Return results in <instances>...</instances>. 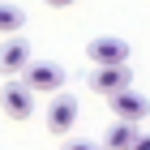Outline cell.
I'll return each mask as SVG.
<instances>
[{
  "mask_svg": "<svg viewBox=\"0 0 150 150\" xmlns=\"http://www.w3.org/2000/svg\"><path fill=\"white\" fill-rule=\"evenodd\" d=\"M22 81H26L35 94H56L60 86H64V69L52 64V60H39V64L30 60V64L22 69Z\"/></svg>",
  "mask_w": 150,
  "mask_h": 150,
  "instance_id": "obj_1",
  "label": "cell"
},
{
  "mask_svg": "<svg viewBox=\"0 0 150 150\" xmlns=\"http://www.w3.org/2000/svg\"><path fill=\"white\" fill-rule=\"evenodd\" d=\"M0 107L9 120H30L35 116V90L26 86V81H9L4 90H0Z\"/></svg>",
  "mask_w": 150,
  "mask_h": 150,
  "instance_id": "obj_2",
  "label": "cell"
},
{
  "mask_svg": "<svg viewBox=\"0 0 150 150\" xmlns=\"http://www.w3.org/2000/svg\"><path fill=\"white\" fill-rule=\"evenodd\" d=\"M129 81H133V69L129 64H94L90 69V90L94 94H116V90H125Z\"/></svg>",
  "mask_w": 150,
  "mask_h": 150,
  "instance_id": "obj_3",
  "label": "cell"
},
{
  "mask_svg": "<svg viewBox=\"0 0 150 150\" xmlns=\"http://www.w3.org/2000/svg\"><path fill=\"white\" fill-rule=\"evenodd\" d=\"M107 103H112V112H116V120H133V125H142L146 120V112H150V99L146 94H137V90H116V94H107Z\"/></svg>",
  "mask_w": 150,
  "mask_h": 150,
  "instance_id": "obj_4",
  "label": "cell"
},
{
  "mask_svg": "<svg viewBox=\"0 0 150 150\" xmlns=\"http://www.w3.org/2000/svg\"><path fill=\"white\" fill-rule=\"evenodd\" d=\"M86 56H90V64H125L129 60V43L116 35H99L86 43Z\"/></svg>",
  "mask_w": 150,
  "mask_h": 150,
  "instance_id": "obj_5",
  "label": "cell"
},
{
  "mask_svg": "<svg viewBox=\"0 0 150 150\" xmlns=\"http://www.w3.org/2000/svg\"><path fill=\"white\" fill-rule=\"evenodd\" d=\"M26 64H30V43H26L22 35H4V43H0V73L13 77V73H22Z\"/></svg>",
  "mask_w": 150,
  "mask_h": 150,
  "instance_id": "obj_6",
  "label": "cell"
},
{
  "mask_svg": "<svg viewBox=\"0 0 150 150\" xmlns=\"http://www.w3.org/2000/svg\"><path fill=\"white\" fill-rule=\"evenodd\" d=\"M73 125H77V103H73L69 94L56 90V99L47 107V129H52L56 137H64V133H73Z\"/></svg>",
  "mask_w": 150,
  "mask_h": 150,
  "instance_id": "obj_7",
  "label": "cell"
},
{
  "mask_svg": "<svg viewBox=\"0 0 150 150\" xmlns=\"http://www.w3.org/2000/svg\"><path fill=\"white\" fill-rule=\"evenodd\" d=\"M137 129L142 125H133V120H116L112 133H107V142H103V150H129L133 137H137Z\"/></svg>",
  "mask_w": 150,
  "mask_h": 150,
  "instance_id": "obj_8",
  "label": "cell"
},
{
  "mask_svg": "<svg viewBox=\"0 0 150 150\" xmlns=\"http://www.w3.org/2000/svg\"><path fill=\"white\" fill-rule=\"evenodd\" d=\"M22 22H26V13L17 4H9V0H0V35H17Z\"/></svg>",
  "mask_w": 150,
  "mask_h": 150,
  "instance_id": "obj_9",
  "label": "cell"
},
{
  "mask_svg": "<svg viewBox=\"0 0 150 150\" xmlns=\"http://www.w3.org/2000/svg\"><path fill=\"white\" fill-rule=\"evenodd\" d=\"M60 150H103V146H99V142H86V137H69Z\"/></svg>",
  "mask_w": 150,
  "mask_h": 150,
  "instance_id": "obj_10",
  "label": "cell"
},
{
  "mask_svg": "<svg viewBox=\"0 0 150 150\" xmlns=\"http://www.w3.org/2000/svg\"><path fill=\"white\" fill-rule=\"evenodd\" d=\"M129 150H150V133H142V129H137V137H133V146H129Z\"/></svg>",
  "mask_w": 150,
  "mask_h": 150,
  "instance_id": "obj_11",
  "label": "cell"
},
{
  "mask_svg": "<svg viewBox=\"0 0 150 150\" xmlns=\"http://www.w3.org/2000/svg\"><path fill=\"white\" fill-rule=\"evenodd\" d=\"M47 9H69V4H77V0H43Z\"/></svg>",
  "mask_w": 150,
  "mask_h": 150,
  "instance_id": "obj_12",
  "label": "cell"
}]
</instances>
